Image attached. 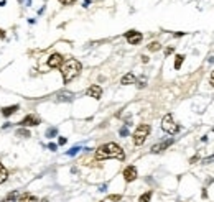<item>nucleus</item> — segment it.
<instances>
[{
  "label": "nucleus",
  "instance_id": "nucleus-4",
  "mask_svg": "<svg viewBox=\"0 0 214 202\" xmlns=\"http://www.w3.org/2000/svg\"><path fill=\"white\" fill-rule=\"evenodd\" d=\"M161 128H163V131H166V133H170V135H176L180 131V127L175 123L171 114H166L163 117V120H161Z\"/></svg>",
  "mask_w": 214,
  "mask_h": 202
},
{
  "label": "nucleus",
  "instance_id": "nucleus-1",
  "mask_svg": "<svg viewBox=\"0 0 214 202\" xmlns=\"http://www.w3.org/2000/svg\"><path fill=\"white\" fill-rule=\"evenodd\" d=\"M109 158H115V160H125V153L122 149L120 145L117 143H106V145H100L96 149V160H109Z\"/></svg>",
  "mask_w": 214,
  "mask_h": 202
},
{
  "label": "nucleus",
  "instance_id": "nucleus-27",
  "mask_svg": "<svg viewBox=\"0 0 214 202\" xmlns=\"http://www.w3.org/2000/svg\"><path fill=\"white\" fill-rule=\"evenodd\" d=\"M198 160H199V156H198V155H196V156H193L191 160H189V163H191V164H193V163H196V161H198Z\"/></svg>",
  "mask_w": 214,
  "mask_h": 202
},
{
  "label": "nucleus",
  "instance_id": "nucleus-30",
  "mask_svg": "<svg viewBox=\"0 0 214 202\" xmlns=\"http://www.w3.org/2000/svg\"><path fill=\"white\" fill-rule=\"evenodd\" d=\"M4 38H5V31L0 28V39H4Z\"/></svg>",
  "mask_w": 214,
  "mask_h": 202
},
{
  "label": "nucleus",
  "instance_id": "nucleus-11",
  "mask_svg": "<svg viewBox=\"0 0 214 202\" xmlns=\"http://www.w3.org/2000/svg\"><path fill=\"white\" fill-rule=\"evenodd\" d=\"M17 202H38V197L33 195L32 192H23V194L18 195Z\"/></svg>",
  "mask_w": 214,
  "mask_h": 202
},
{
  "label": "nucleus",
  "instance_id": "nucleus-10",
  "mask_svg": "<svg viewBox=\"0 0 214 202\" xmlns=\"http://www.w3.org/2000/svg\"><path fill=\"white\" fill-rule=\"evenodd\" d=\"M170 145H173V140H166V141H161V143H158V145H153L152 146V153H161L163 149H166Z\"/></svg>",
  "mask_w": 214,
  "mask_h": 202
},
{
  "label": "nucleus",
  "instance_id": "nucleus-32",
  "mask_svg": "<svg viewBox=\"0 0 214 202\" xmlns=\"http://www.w3.org/2000/svg\"><path fill=\"white\" fill-rule=\"evenodd\" d=\"M214 160V156H211V158H206V160H204V163H209V161H213Z\"/></svg>",
  "mask_w": 214,
  "mask_h": 202
},
{
  "label": "nucleus",
  "instance_id": "nucleus-16",
  "mask_svg": "<svg viewBox=\"0 0 214 202\" xmlns=\"http://www.w3.org/2000/svg\"><path fill=\"white\" fill-rule=\"evenodd\" d=\"M15 135H17V136H21V138H28V136H30V130H26V128L20 127V128L17 130V133H15Z\"/></svg>",
  "mask_w": 214,
  "mask_h": 202
},
{
  "label": "nucleus",
  "instance_id": "nucleus-21",
  "mask_svg": "<svg viewBox=\"0 0 214 202\" xmlns=\"http://www.w3.org/2000/svg\"><path fill=\"white\" fill-rule=\"evenodd\" d=\"M58 2H61L63 5H73L76 2V0H58Z\"/></svg>",
  "mask_w": 214,
  "mask_h": 202
},
{
  "label": "nucleus",
  "instance_id": "nucleus-5",
  "mask_svg": "<svg viewBox=\"0 0 214 202\" xmlns=\"http://www.w3.org/2000/svg\"><path fill=\"white\" fill-rule=\"evenodd\" d=\"M40 123H41V120H40V117H38V115H35V114L25 115V117L18 122V125L23 127V128H25V127H38Z\"/></svg>",
  "mask_w": 214,
  "mask_h": 202
},
{
  "label": "nucleus",
  "instance_id": "nucleus-17",
  "mask_svg": "<svg viewBox=\"0 0 214 202\" xmlns=\"http://www.w3.org/2000/svg\"><path fill=\"white\" fill-rule=\"evenodd\" d=\"M152 195H153V192H152V191H147L145 194L140 195L139 202H150V201H152Z\"/></svg>",
  "mask_w": 214,
  "mask_h": 202
},
{
  "label": "nucleus",
  "instance_id": "nucleus-24",
  "mask_svg": "<svg viewBox=\"0 0 214 202\" xmlns=\"http://www.w3.org/2000/svg\"><path fill=\"white\" fill-rule=\"evenodd\" d=\"M120 135H122V136H127V135H128L127 127H122V128H120Z\"/></svg>",
  "mask_w": 214,
  "mask_h": 202
},
{
  "label": "nucleus",
  "instance_id": "nucleus-23",
  "mask_svg": "<svg viewBox=\"0 0 214 202\" xmlns=\"http://www.w3.org/2000/svg\"><path fill=\"white\" fill-rule=\"evenodd\" d=\"M78 151H79V146H74V148H73L71 151H68V155H69V156H74Z\"/></svg>",
  "mask_w": 214,
  "mask_h": 202
},
{
  "label": "nucleus",
  "instance_id": "nucleus-7",
  "mask_svg": "<svg viewBox=\"0 0 214 202\" xmlns=\"http://www.w3.org/2000/svg\"><path fill=\"white\" fill-rule=\"evenodd\" d=\"M137 176H139V173H137V168L135 166H127L124 169V179H125V182L135 181Z\"/></svg>",
  "mask_w": 214,
  "mask_h": 202
},
{
  "label": "nucleus",
  "instance_id": "nucleus-28",
  "mask_svg": "<svg viewBox=\"0 0 214 202\" xmlns=\"http://www.w3.org/2000/svg\"><path fill=\"white\" fill-rule=\"evenodd\" d=\"M66 141H68V140L64 138V136H61V138L58 140V143H59V145H64V143H66Z\"/></svg>",
  "mask_w": 214,
  "mask_h": 202
},
{
  "label": "nucleus",
  "instance_id": "nucleus-19",
  "mask_svg": "<svg viewBox=\"0 0 214 202\" xmlns=\"http://www.w3.org/2000/svg\"><path fill=\"white\" fill-rule=\"evenodd\" d=\"M160 48H161V44H160L158 41H152V43L148 44V51H158Z\"/></svg>",
  "mask_w": 214,
  "mask_h": 202
},
{
  "label": "nucleus",
  "instance_id": "nucleus-33",
  "mask_svg": "<svg viewBox=\"0 0 214 202\" xmlns=\"http://www.w3.org/2000/svg\"><path fill=\"white\" fill-rule=\"evenodd\" d=\"M41 202H48V199H43V201Z\"/></svg>",
  "mask_w": 214,
  "mask_h": 202
},
{
  "label": "nucleus",
  "instance_id": "nucleus-31",
  "mask_svg": "<svg viewBox=\"0 0 214 202\" xmlns=\"http://www.w3.org/2000/svg\"><path fill=\"white\" fill-rule=\"evenodd\" d=\"M148 61H150V59H148V56H142V63H145V64H147Z\"/></svg>",
  "mask_w": 214,
  "mask_h": 202
},
{
  "label": "nucleus",
  "instance_id": "nucleus-3",
  "mask_svg": "<svg viewBox=\"0 0 214 202\" xmlns=\"http://www.w3.org/2000/svg\"><path fill=\"white\" fill-rule=\"evenodd\" d=\"M150 130H152V127L150 125H147V123H143V125H139L137 127V130L133 131V145L135 146H140V145H143L145 143V140H147V136L150 135Z\"/></svg>",
  "mask_w": 214,
  "mask_h": 202
},
{
  "label": "nucleus",
  "instance_id": "nucleus-22",
  "mask_svg": "<svg viewBox=\"0 0 214 202\" xmlns=\"http://www.w3.org/2000/svg\"><path fill=\"white\" fill-rule=\"evenodd\" d=\"M53 135H56V128H50V130L46 131V136H50V138L53 136Z\"/></svg>",
  "mask_w": 214,
  "mask_h": 202
},
{
  "label": "nucleus",
  "instance_id": "nucleus-14",
  "mask_svg": "<svg viewBox=\"0 0 214 202\" xmlns=\"http://www.w3.org/2000/svg\"><path fill=\"white\" fill-rule=\"evenodd\" d=\"M7 177H8L7 168L4 166V163H0V184H4V182L7 181Z\"/></svg>",
  "mask_w": 214,
  "mask_h": 202
},
{
  "label": "nucleus",
  "instance_id": "nucleus-29",
  "mask_svg": "<svg viewBox=\"0 0 214 202\" xmlns=\"http://www.w3.org/2000/svg\"><path fill=\"white\" fill-rule=\"evenodd\" d=\"M48 148H50L51 151H56V145H54V143H50V146H48Z\"/></svg>",
  "mask_w": 214,
  "mask_h": 202
},
{
  "label": "nucleus",
  "instance_id": "nucleus-13",
  "mask_svg": "<svg viewBox=\"0 0 214 202\" xmlns=\"http://www.w3.org/2000/svg\"><path fill=\"white\" fill-rule=\"evenodd\" d=\"M20 109V107L18 105H8V107H4V109H2V115H4V117H10V115H13L15 112H17V110Z\"/></svg>",
  "mask_w": 214,
  "mask_h": 202
},
{
  "label": "nucleus",
  "instance_id": "nucleus-6",
  "mask_svg": "<svg viewBox=\"0 0 214 202\" xmlns=\"http://www.w3.org/2000/svg\"><path fill=\"white\" fill-rule=\"evenodd\" d=\"M143 35L140 31H135V30H130V31L125 33V39H127L130 44H139L140 41H142Z\"/></svg>",
  "mask_w": 214,
  "mask_h": 202
},
{
  "label": "nucleus",
  "instance_id": "nucleus-18",
  "mask_svg": "<svg viewBox=\"0 0 214 202\" xmlns=\"http://www.w3.org/2000/svg\"><path fill=\"white\" fill-rule=\"evenodd\" d=\"M183 61H185V56H183V54H176V59H175V69H180V67H181Z\"/></svg>",
  "mask_w": 214,
  "mask_h": 202
},
{
  "label": "nucleus",
  "instance_id": "nucleus-8",
  "mask_svg": "<svg viewBox=\"0 0 214 202\" xmlns=\"http://www.w3.org/2000/svg\"><path fill=\"white\" fill-rule=\"evenodd\" d=\"M63 61H64V58L61 56L59 53H54V54H51L50 58H48V66L50 67H61L63 66Z\"/></svg>",
  "mask_w": 214,
  "mask_h": 202
},
{
  "label": "nucleus",
  "instance_id": "nucleus-12",
  "mask_svg": "<svg viewBox=\"0 0 214 202\" xmlns=\"http://www.w3.org/2000/svg\"><path fill=\"white\" fill-rule=\"evenodd\" d=\"M135 82H137V77H135V74H132V72H127V74L120 79L122 85H130V84H135Z\"/></svg>",
  "mask_w": 214,
  "mask_h": 202
},
{
  "label": "nucleus",
  "instance_id": "nucleus-15",
  "mask_svg": "<svg viewBox=\"0 0 214 202\" xmlns=\"http://www.w3.org/2000/svg\"><path fill=\"white\" fill-rule=\"evenodd\" d=\"M17 199H18V192L17 191H13V192H10V194L7 195V197H4L0 202H17Z\"/></svg>",
  "mask_w": 214,
  "mask_h": 202
},
{
  "label": "nucleus",
  "instance_id": "nucleus-25",
  "mask_svg": "<svg viewBox=\"0 0 214 202\" xmlns=\"http://www.w3.org/2000/svg\"><path fill=\"white\" fill-rule=\"evenodd\" d=\"M173 51H175V48H166V50H165V56H170Z\"/></svg>",
  "mask_w": 214,
  "mask_h": 202
},
{
  "label": "nucleus",
  "instance_id": "nucleus-26",
  "mask_svg": "<svg viewBox=\"0 0 214 202\" xmlns=\"http://www.w3.org/2000/svg\"><path fill=\"white\" fill-rule=\"evenodd\" d=\"M209 84H211V85H213V87H214V71L211 72V76H209Z\"/></svg>",
  "mask_w": 214,
  "mask_h": 202
},
{
  "label": "nucleus",
  "instance_id": "nucleus-2",
  "mask_svg": "<svg viewBox=\"0 0 214 202\" xmlns=\"http://www.w3.org/2000/svg\"><path fill=\"white\" fill-rule=\"evenodd\" d=\"M61 72H63L64 84H68V82H71L73 79L81 72V63H79L78 59H73L71 58V59H68L61 66Z\"/></svg>",
  "mask_w": 214,
  "mask_h": 202
},
{
  "label": "nucleus",
  "instance_id": "nucleus-20",
  "mask_svg": "<svg viewBox=\"0 0 214 202\" xmlns=\"http://www.w3.org/2000/svg\"><path fill=\"white\" fill-rule=\"evenodd\" d=\"M107 199H109V201H112V202H119V201L122 199V195H120V194H112V195H109Z\"/></svg>",
  "mask_w": 214,
  "mask_h": 202
},
{
  "label": "nucleus",
  "instance_id": "nucleus-9",
  "mask_svg": "<svg viewBox=\"0 0 214 202\" xmlns=\"http://www.w3.org/2000/svg\"><path fill=\"white\" fill-rule=\"evenodd\" d=\"M87 96L89 97H92V99H96V100H99L100 97H102V87L100 85H91L89 89H87Z\"/></svg>",
  "mask_w": 214,
  "mask_h": 202
}]
</instances>
